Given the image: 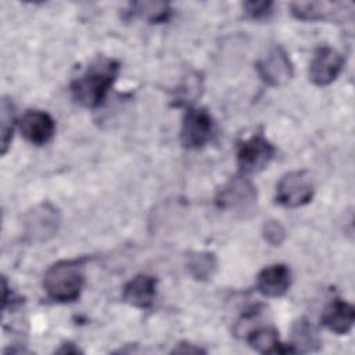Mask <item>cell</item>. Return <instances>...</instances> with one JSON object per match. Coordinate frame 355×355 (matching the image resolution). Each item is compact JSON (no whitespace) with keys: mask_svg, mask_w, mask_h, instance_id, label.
Here are the masks:
<instances>
[{"mask_svg":"<svg viewBox=\"0 0 355 355\" xmlns=\"http://www.w3.org/2000/svg\"><path fill=\"white\" fill-rule=\"evenodd\" d=\"M119 73V62L98 57L71 83L73 100L86 108H96L103 104L105 96Z\"/></svg>","mask_w":355,"mask_h":355,"instance_id":"obj_1","label":"cell"},{"mask_svg":"<svg viewBox=\"0 0 355 355\" xmlns=\"http://www.w3.org/2000/svg\"><path fill=\"white\" fill-rule=\"evenodd\" d=\"M83 282V259H62L46 270L43 287L51 300L71 302L80 295Z\"/></svg>","mask_w":355,"mask_h":355,"instance_id":"obj_2","label":"cell"},{"mask_svg":"<svg viewBox=\"0 0 355 355\" xmlns=\"http://www.w3.org/2000/svg\"><path fill=\"white\" fill-rule=\"evenodd\" d=\"M61 225L60 211L50 202H42L29 209L22 220L28 243H44L53 239Z\"/></svg>","mask_w":355,"mask_h":355,"instance_id":"obj_3","label":"cell"},{"mask_svg":"<svg viewBox=\"0 0 355 355\" xmlns=\"http://www.w3.org/2000/svg\"><path fill=\"white\" fill-rule=\"evenodd\" d=\"M315 186L306 171H293L282 176L276 187V200L287 208L306 205L313 197Z\"/></svg>","mask_w":355,"mask_h":355,"instance_id":"obj_4","label":"cell"},{"mask_svg":"<svg viewBox=\"0 0 355 355\" xmlns=\"http://www.w3.org/2000/svg\"><path fill=\"white\" fill-rule=\"evenodd\" d=\"M273 155V144L262 133H255L240 143L237 150V165L244 175L257 173L268 166Z\"/></svg>","mask_w":355,"mask_h":355,"instance_id":"obj_5","label":"cell"},{"mask_svg":"<svg viewBox=\"0 0 355 355\" xmlns=\"http://www.w3.org/2000/svg\"><path fill=\"white\" fill-rule=\"evenodd\" d=\"M257 71L261 79L273 87L284 86L294 75L291 60L280 46L268 50V53L257 62Z\"/></svg>","mask_w":355,"mask_h":355,"instance_id":"obj_6","label":"cell"},{"mask_svg":"<svg viewBox=\"0 0 355 355\" xmlns=\"http://www.w3.org/2000/svg\"><path fill=\"white\" fill-rule=\"evenodd\" d=\"M214 130L212 118L204 108H189L180 128V143L184 148H200L208 143Z\"/></svg>","mask_w":355,"mask_h":355,"instance_id":"obj_7","label":"cell"},{"mask_svg":"<svg viewBox=\"0 0 355 355\" xmlns=\"http://www.w3.org/2000/svg\"><path fill=\"white\" fill-rule=\"evenodd\" d=\"M257 201L255 186L245 176L232 178L218 193L216 204L222 209H247Z\"/></svg>","mask_w":355,"mask_h":355,"instance_id":"obj_8","label":"cell"},{"mask_svg":"<svg viewBox=\"0 0 355 355\" xmlns=\"http://www.w3.org/2000/svg\"><path fill=\"white\" fill-rule=\"evenodd\" d=\"M344 65V60L334 49L319 47L309 64V80L316 86H327L337 79Z\"/></svg>","mask_w":355,"mask_h":355,"instance_id":"obj_9","label":"cell"},{"mask_svg":"<svg viewBox=\"0 0 355 355\" xmlns=\"http://www.w3.org/2000/svg\"><path fill=\"white\" fill-rule=\"evenodd\" d=\"M352 11L351 3L343 1H295L291 4V12L301 21L341 19Z\"/></svg>","mask_w":355,"mask_h":355,"instance_id":"obj_10","label":"cell"},{"mask_svg":"<svg viewBox=\"0 0 355 355\" xmlns=\"http://www.w3.org/2000/svg\"><path fill=\"white\" fill-rule=\"evenodd\" d=\"M21 135L35 146L49 143L55 132V122L50 114L40 110L26 111L18 122Z\"/></svg>","mask_w":355,"mask_h":355,"instance_id":"obj_11","label":"cell"},{"mask_svg":"<svg viewBox=\"0 0 355 355\" xmlns=\"http://www.w3.org/2000/svg\"><path fill=\"white\" fill-rule=\"evenodd\" d=\"M291 286V270L284 263L263 268L257 276V288L263 297L277 298L284 295Z\"/></svg>","mask_w":355,"mask_h":355,"instance_id":"obj_12","label":"cell"},{"mask_svg":"<svg viewBox=\"0 0 355 355\" xmlns=\"http://www.w3.org/2000/svg\"><path fill=\"white\" fill-rule=\"evenodd\" d=\"M157 294V279L150 275H137L130 279L122 291V300L135 308H150Z\"/></svg>","mask_w":355,"mask_h":355,"instance_id":"obj_13","label":"cell"},{"mask_svg":"<svg viewBox=\"0 0 355 355\" xmlns=\"http://www.w3.org/2000/svg\"><path fill=\"white\" fill-rule=\"evenodd\" d=\"M355 322L354 306L340 298L333 300L323 311L322 323L336 334H347Z\"/></svg>","mask_w":355,"mask_h":355,"instance_id":"obj_14","label":"cell"},{"mask_svg":"<svg viewBox=\"0 0 355 355\" xmlns=\"http://www.w3.org/2000/svg\"><path fill=\"white\" fill-rule=\"evenodd\" d=\"M322 341L315 326L306 319L300 318L291 327V343L288 348L291 352H315L320 348Z\"/></svg>","mask_w":355,"mask_h":355,"instance_id":"obj_15","label":"cell"},{"mask_svg":"<svg viewBox=\"0 0 355 355\" xmlns=\"http://www.w3.org/2000/svg\"><path fill=\"white\" fill-rule=\"evenodd\" d=\"M248 345L261 354H286L291 352L279 341L277 330L272 326H255L247 333Z\"/></svg>","mask_w":355,"mask_h":355,"instance_id":"obj_16","label":"cell"},{"mask_svg":"<svg viewBox=\"0 0 355 355\" xmlns=\"http://www.w3.org/2000/svg\"><path fill=\"white\" fill-rule=\"evenodd\" d=\"M216 257L209 251H194L186 257V269L196 280H208L216 270Z\"/></svg>","mask_w":355,"mask_h":355,"instance_id":"obj_17","label":"cell"},{"mask_svg":"<svg viewBox=\"0 0 355 355\" xmlns=\"http://www.w3.org/2000/svg\"><path fill=\"white\" fill-rule=\"evenodd\" d=\"M132 15L147 19L150 22H164L168 21L171 15V7L164 1H137L130 4Z\"/></svg>","mask_w":355,"mask_h":355,"instance_id":"obj_18","label":"cell"},{"mask_svg":"<svg viewBox=\"0 0 355 355\" xmlns=\"http://www.w3.org/2000/svg\"><path fill=\"white\" fill-rule=\"evenodd\" d=\"M15 125V112L11 100H1V116H0V129H1V154L4 155L10 147L12 132Z\"/></svg>","mask_w":355,"mask_h":355,"instance_id":"obj_19","label":"cell"},{"mask_svg":"<svg viewBox=\"0 0 355 355\" xmlns=\"http://www.w3.org/2000/svg\"><path fill=\"white\" fill-rule=\"evenodd\" d=\"M262 234H263V239L270 245H280L286 239V230L283 225L275 219H270L263 225Z\"/></svg>","mask_w":355,"mask_h":355,"instance_id":"obj_20","label":"cell"},{"mask_svg":"<svg viewBox=\"0 0 355 355\" xmlns=\"http://www.w3.org/2000/svg\"><path fill=\"white\" fill-rule=\"evenodd\" d=\"M244 12L254 19L263 18L270 12L272 1H247L243 4Z\"/></svg>","mask_w":355,"mask_h":355,"instance_id":"obj_21","label":"cell"},{"mask_svg":"<svg viewBox=\"0 0 355 355\" xmlns=\"http://www.w3.org/2000/svg\"><path fill=\"white\" fill-rule=\"evenodd\" d=\"M173 354L176 352H184V354H200V352H204V349H201L200 347H196L194 344H190V343H180L175 347V349L172 351Z\"/></svg>","mask_w":355,"mask_h":355,"instance_id":"obj_22","label":"cell"},{"mask_svg":"<svg viewBox=\"0 0 355 355\" xmlns=\"http://www.w3.org/2000/svg\"><path fill=\"white\" fill-rule=\"evenodd\" d=\"M57 352H62V354H78L79 349L76 347H73V344H62V347L60 349H57Z\"/></svg>","mask_w":355,"mask_h":355,"instance_id":"obj_23","label":"cell"}]
</instances>
